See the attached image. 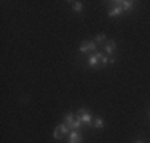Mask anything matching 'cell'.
<instances>
[{
  "instance_id": "cell-12",
  "label": "cell",
  "mask_w": 150,
  "mask_h": 143,
  "mask_svg": "<svg viewBox=\"0 0 150 143\" xmlns=\"http://www.w3.org/2000/svg\"><path fill=\"white\" fill-rule=\"evenodd\" d=\"M72 8H74V11L80 13L81 10H83V3L81 2H72Z\"/></svg>"
},
{
  "instance_id": "cell-2",
  "label": "cell",
  "mask_w": 150,
  "mask_h": 143,
  "mask_svg": "<svg viewBox=\"0 0 150 143\" xmlns=\"http://www.w3.org/2000/svg\"><path fill=\"white\" fill-rule=\"evenodd\" d=\"M75 116L81 121V124H86V126H91L93 124V114L88 111V110H85V108H80Z\"/></svg>"
},
{
  "instance_id": "cell-10",
  "label": "cell",
  "mask_w": 150,
  "mask_h": 143,
  "mask_svg": "<svg viewBox=\"0 0 150 143\" xmlns=\"http://www.w3.org/2000/svg\"><path fill=\"white\" fill-rule=\"evenodd\" d=\"M121 13H123V10H121L118 5H115V6H113V8L109 11V16H110V18H117V16H118V14H121Z\"/></svg>"
},
{
  "instance_id": "cell-7",
  "label": "cell",
  "mask_w": 150,
  "mask_h": 143,
  "mask_svg": "<svg viewBox=\"0 0 150 143\" xmlns=\"http://www.w3.org/2000/svg\"><path fill=\"white\" fill-rule=\"evenodd\" d=\"M101 56H102V53H93V54L90 56V59H88V64H90V67H96L99 64V60H101Z\"/></svg>"
},
{
  "instance_id": "cell-9",
  "label": "cell",
  "mask_w": 150,
  "mask_h": 143,
  "mask_svg": "<svg viewBox=\"0 0 150 143\" xmlns=\"http://www.w3.org/2000/svg\"><path fill=\"white\" fill-rule=\"evenodd\" d=\"M113 62H115V59H113V57H109V56H105V54L101 56V65L102 67H105L107 64H113Z\"/></svg>"
},
{
  "instance_id": "cell-1",
  "label": "cell",
  "mask_w": 150,
  "mask_h": 143,
  "mask_svg": "<svg viewBox=\"0 0 150 143\" xmlns=\"http://www.w3.org/2000/svg\"><path fill=\"white\" fill-rule=\"evenodd\" d=\"M64 124L70 129V132L72 130H80V127H81V121L78 119L77 116H74V113H67L66 114V118H64Z\"/></svg>"
},
{
  "instance_id": "cell-5",
  "label": "cell",
  "mask_w": 150,
  "mask_h": 143,
  "mask_svg": "<svg viewBox=\"0 0 150 143\" xmlns=\"http://www.w3.org/2000/svg\"><path fill=\"white\" fill-rule=\"evenodd\" d=\"M115 5H118L123 11H129V10H133L134 6V2H131V0H117V2H113Z\"/></svg>"
},
{
  "instance_id": "cell-13",
  "label": "cell",
  "mask_w": 150,
  "mask_h": 143,
  "mask_svg": "<svg viewBox=\"0 0 150 143\" xmlns=\"http://www.w3.org/2000/svg\"><path fill=\"white\" fill-rule=\"evenodd\" d=\"M94 41L99 43V45H101V43H104L105 41V35L104 34H98V35H96V38H94Z\"/></svg>"
},
{
  "instance_id": "cell-3",
  "label": "cell",
  "mask_w": 150,
  "mask_h": 143,
  "mask_svg": "<svg viewBox=\"0 0 150 143\" xmlns=\"http://www.w3.org/2000/svg\"><path fill=\"white\" fill-rule=\"evenodd\" d=\"M67 134H70V129L67 127L66 124H59V126H56L54 132H53V137H54L56 140H61V138Z\"/></svg>"
},
{
  "instance_id": "cell-8",
  "label": "cell",
  "mask_w": 150,
  "mask_h": 143,
  "mask_svg": "<svg viewBox=\"0 0 150 143\" xmlns=\"http://www.w3.org/2000/svg\"><path fill=\"white\" fill-rule=\"evenodd\" d=\"M115 49H117V43L113 41V40H109V41L105 43L104 51L107 53V54H113V53H115Z\"/></svg>"
},
{
  "instance_id": "cell-11",
  "label": "cell",
  "mask_w": 150,
  "mask_h": 143,
  "mask_svg": "<svg viewBox=\"0 0 150 143\" xmlns=\"http://www.w3.org/2000/svg\"><path fill=\"white\" fill-rule=\"evenodd\" d=\"M93 124H94V127H96V129H99V130H101V129L104 127V119H102V118H96Z\"/></svg>"
},
{
  "instance_id": "cell-6",
  "label": "cell",
  "mask_w": 150,
  "mask_h": 143,
  "mask_svg": "<svg viewBox=\"0 0 150 143\" xmlns=\"http://www.w3.org/2000/svg\"><path fill=\"white\" fill-rule=\"evenodd\" d=\"M83 137H81V132L80 130H72L70 132V137H69V143H81Z\"/></svg>"
},
{
  "instance_id": "cell-4",
  "label": "cell",
  "mask_w": 150,
  "mask_h": 143,
  "mask_svg": "<svg viewBox=\"0 0 150 143\" xmlns=\"http://www.w3.org/2000/svg\"><path fill=\"white\" fill-rule=\"evenodd\" d=\"M96 46H98V43L96 41H91V40H85L83 43L80 45V51L81 53H96Z\"/></svg>"
},
{
  "instance_id": "cell-14",
  "label": "cell",
  "mask_w": 150,
  "mask_h": 143,
  "mask_svg": "<svg viewBox=\"0 0 150 143\" xmlns=\"http://www.w3.org/2000/svg\"><path fill=\"white\" fill-rule=\"evenodd\" d=\"M134 143H144V142H141V140H137V142H134Z\"/></svg>"
}]
</instances>
